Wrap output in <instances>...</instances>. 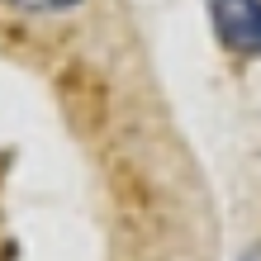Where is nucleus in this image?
Instances as JSON below:
<instances>
[{
  "instance_id": "f257e3e1",
  "label": "nucleus",
  "mask_w": 261,
  "mask_h": 261,
  "mask_svg": "<svg viewBox=\"0 0 261 261\" xmlns=\"http://www.w3.org/2000/svg\"><path fill=\"white\" fill-rule=\"evenodd\" d=\"M204 5L223 48L242 57H261V0H204Z\"/></svg>"
},
{
  "instance_id": "f03ea898",
  "label": "nucleus",
  "mask_w": 261,
  "mask_h": 261,
  "mask_svg": "<svg viewBox=\"0 0 261 261\" xmlns=\"http://www.w3.org/2000/svg\"><path fill=\"white\" fill-rule=\"evenodd\" d=\"M10 5L34 10V14H53V10H67V5H76V0H10Z\"/></svg>"
},
{
  "instance_id": "7ed1b4c3",
  "label": "nucleus",
  "mask_w": 261,
  "mask_h": 261,
  "mask_svg": "<svg viewBox=\"0 0 261 261\" xmlns=\"http://www.w3.org/2000/svg\"><path fill=\"white\" fill-rule=\"evenodd\" d=\"M242 261H261V247H252V252H247V256H242Z\"/></svg>"
}]
</instances>
